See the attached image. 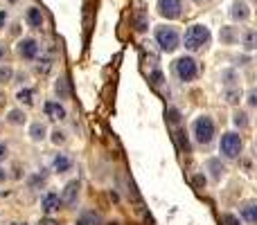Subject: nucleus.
Here are the masks:
<instances>
[{
  "mask_svg": "<svg viewBox=\"0 0 257 225\" xmlns=\"http://www.w3.org/2000/svg\"><path fill=\"white\" fill-rule=\"evenodd\" d=\"M185 48L190 52H199L210 43V30L205 25H192L190 30L185 32Z\"/></svg>",
  "mask_w": 257,
  "mask_h": 225,
  "instance_id": "f257e3e1",
  "label": "nucleus"
},
{
  "mask_svg": "<svg viewBox=\"0 0 257 225\" xmlns=\"http://www.w3.org/2000/svg\"><path fill=\"white\" fill-rule=\"evenodd\" d=\"M156 43L160 45L163 52H174V50L181 45V36H178L176 27H169V25H158L156 27Z\"/></svg>",
  "mask_w": 257,
  "mask_h": 225,
  "instance_id": "f03ea898",
  "label": "nucleus"
},
{
  "mask_svg": "<svg viewBox=\"0 0 257 225\" xmlns=\"http://www.w3.org/2000/svg\"><path fill=\"white\" fill-rule=\"evenodd\" d=\"M192 133H194V140L199 144H210L214 140V122L212 117L201 115L196 117L194 124H192Z\"/></svg>",
  "mask_w": 257,
  "mask_h": 225,
  "instance_id": "7ed1b4c3",
  "label": "nucleus"
},
{
  "mask_svg": "<svg viewBox=\"0 0 257 225\" xmlns=\"http://www.w3.org/2000/svg\"><path fill=\"white\" fill-rule=\"evenodd\" d=\"M241 146H244V142H241V135L235 133V131H228V133L221 135V144H219V151L223 158H239V153H241Z\"/></svg>",
  "mask_w": 257,
  "mask_h": 225,
  "instance_id": "20e7f679",
  "label": "nucleus"
},
{
  "mask_svg": "<svg viewBox=\"0 0 257 225\" xmlns=\"http://www.w3.org/2000/svg\"><path fill=\"white\" fill-rule=\"evenodd\" d=\"M174 72H176V77L183 84H190V81H194L196 77H199V63L192 59V56H181V59H176V63H174Z\"/></svg>",
  "mask_w": 257,
  "mask_h": 225,
  "instance_id": "39448f33",
  "label": "nucleus"
},
{
  "mask_svg": "<svg viewBox=\"0 0 257 225\" xmlns=\"http://www.w3.org/2000/svg\"><path fill=\"white\" fill-rule=\"evenodd\" d=\"M181 9H183V2L181 0H158V14L163 18H178L181 16Z\"/></svg>",
  "mask_w": 257,
  "mask_h": 225,
  "instance_id": "423d86ee",
  "label": "nucleus"
},
{
  "mask_svg": "<svg viewBox=\"0 0 257 225\" xmlns=\"http://www.w3.org/2000/svg\"><path fill=\"white\" fill-rule=\"evenodd\" d=\"M79 189H81V183L79 180H70V183L63 187V191H61V205H66V207H73L74 203H77V198H79Z\"/></svg>",
  "mask_w": 257,
  "mask_h": 225,
  "instance_id": "0eeeda50",
  "label": "nucleus"
},
{
  "mask_svg": "<svg viewBox=\"0 0 257 225\" xmlns=\"http://www.w3.org/2000/svg\"><path fill=\"white\" fill-rule=\"evenodd\" d=\"M38 50H41V45H38L34 38H20L18 41V54L23 56V59H27V61L37 59Z\"/></svg>",
  "mask_w": 257,
  "mask_h": 225,
  "instance_id": "6e6552de",
  "label": "nucleus"
},
{
  "mask_svg": "<svg viewBox=\"0 0 257 225\" xmlns=\"http://www.w3.org/2000/svg\"><path fill=\"white\" fill-rule=\"evenodd\" d=\"M59 205H61V198H59V194H56V191H48V194L43 196L41 209L45 214H52L55 209H59Z\"/></svg>",
  "mask_w": 257,
  "mask_h": 225,
  "instance_id": "1a4fd4ad",
  "label": "nucleus"
},
{
  "mask_svg": "<svg viewBox=\"0 0 257 225\" xmlns=\"http://www.w3.org/2000/svg\"><path fill=\"white\" fill-rule=\"evenodd\" d=\"M230 16H233V20L244 23V20L251 16V9H248V5H246L244 0H235V2H233V9H230Z\"/></svg>",
  "mask_w": 257,
  "mask_h": 225,
  "instance_id": "9d476101",
  "label": "nucleus"
},
{
  "mask_svg": "<svg viewBox=\"0 0 257 225\" xmlns=\"http://www.w3.org/2000/svg\"><path fill=\"white\" fill-rule=\"evenodd\" d=\"M208 171H210V176H212L214 183H219L221 178H223V173H226V167H223L221 158H210L208 160Z\"/></svg>",
  "mask_w": 257,
  "mask_h": 225,
  "instance_id": "9b49d317",
  "label": "nucleus"
},
{
  "mask_svg": "<svg viewBox=\"0 0 257 225\" xmlns=\"http://www.w3.org/2000/svg\"><path fill=\"white\" fill-rule=\"evenodd\" d=\"M43 110H45V115L52 117V120H66V108H63L59 102H45Z\"/></svg>",
  "mask_w": 257,
  "mask_h": 225,
  "instance_id": "f8f14e48",
  "label": "nucleus"
},
{
  "mask_svg": "<svg viewBox=\"0 0 257 225\" xmlns=\"http://www.w3.org/2000/svg\"><path fill=\"white\" fill-rule=\"evenodd\" d=\"M25 18H27V23H30L32 27H37V30H41L43 27V14H41L38 7H30L27 14H25Z\"/></svg>",
  "mask_w": 257,
  "mask_h": 225,
  "instance_id": "ddd939ff",
  "label": "nucleus"
},
{
  "mask_svg": "<svg viewBox=\"0 0 257 225\" xmlns=\"http://www.w3.org/2000/svg\"><path fill=\"white\" fill-rule=\"evenodd\" d=\"M219 38H221V43H226V45H233V43H237L239 41L237 27H221Z\"/></svg>",
  "mask_w": 257,
  "mask_h": 225,
  "instance_id": "4468645a",
  "label": "nucleus"
},
{
  "mask_svg": "<svg viewBox=\"0 0 257 225\" xmlns=\"http://www.w3.org/2000/svg\"><path fill=\"white\" fill-rule=\"evenodd\" d=\"M45 135H48V126H45L43 122H34L30 126V138L34 142H43L45 140Z\"/></svg>",
  "mask_w": 257,
  "mask_h": 225,
  "instance_id": "2eb2a0df",
  "label": "nucleus"
},
{
  "mask_svg": "<svg viewBox=\"0 0 257 225\" xmlns=\"http://www.w3.org/2000/svg\"><path fill=\"white\" fill-rule=\"evenodd\" d=\"M52 167H55V171H59V173H66V171H70V167H73V160L68 158L66 153H59L55 158V162H52Z\"/></svg>",
  "mask_w": 257,
  "mask_h": 225,
  "instance_id": "dca6fc26",
  "label": "nucleus"
},
{
  "mask_svg": "<svg viewBox=\"0 0 257 225\" xmlns=\"http://www.w3.org/2000/svg\"><path fill=\"white\" fill-rule=\"evenodd\" d=\"M48 169H41V171H37V173H32L30 178H27V187L30 189H37V187H41L45 180H48Z\"/></svg>",
  "mask_w": 257,
  "mask_h": 225,
  "instance_id": "f3484780",
  "label": "nucleus"
},
{
  "mask_svg": "<svg viewBox=\"0 0 257 225\" xmlns=\"http://www.w3.org/2000/svg\"><path fill=\"white\" fill-rule=\"evenodd\" d=\"M221 84H223V88H230V86H239V72L237 70H223L221 72Z\"/></svg>",
  "mask_w": 257,
  "mask_h": 225,
  "instance_id": "a211bd4d",
  "label": "nucleus"
},
{
  "mask_svg": "<svg viewBox=\"0 0 257 225\" xmlns=\"http://www.w3.org/2000/svg\"><path fill=\"white\" fill-rule=\"evenodd\" d=\"M241 216L246 219V223L255 225L257 223V203H246V205L241 207Z\"/></svg>",
  "mask_w": 257,
  "mask_h": 225,
  "instance_id": "6ab92c4d",
  "label": "nucleus"
},
{
  "mask_svg": "<svg viewBox=\"0 0 257 225\" xmlns=\"http://www.w3.org/2000/svg\"><path fill=\"white\" fill-rule=\"evenodd\" d=\"M55 95L59 99H68L70 97V86H68V79L66 77H59L55 84Z\"/></svg>",
  "mask_w": 257,
  "mask_h": 225,
  "instance_id": "aec40b11",
  "label": "nucleus"
},
{
  "mask_svg": "<svg viewBox=\"0 0 257 225\" xmlns=\"http://www.w3.org/2000/svg\"><path fill=\"white\" fill-rule=\"evenodd\" d=\"M25 120H27V115H25L23 110H18V108H14V110L7 113V122L12 124V126H23Z\"/></svg>",
  "mask_w": 257,
  "mask_h": 225,
  "instance_id": "412c9836",
  "label": "nucleus"
},
{
  "mask_svg": "<svg viewBox=\"0 0 257 225\" xmlns=\"http://www.w3.org/2000/svg\"><path fill=\"white\" fill-rule=\"evenodd\" d=\"M223 99L228 104H237L241 99V88L239 86H230V88H223Z\"/></svg>",
  "mask_w": 257,
  "mask_h": 225,
  "instance_id": "4be33fe9",
  "label": "nucleus"
},
{
  "mask_svg": "<svg viewBox=\"0 0 257 225\" xmlns=\"http://www.w3.org/2000/svg\"><path fill=\"white\" fill-rule=\"evenodd\" d=\"M99 223H102V219L95 212H84L79 216V221H77V225H99Z\"/></svg>",
  "mask_w": 257,
  "mask_h": 225,
  "instance_id": "5701e85b",
  "label": "nucleus"
},
{
  "mask_svg": "<svg viewBox=\"0 0 257 225\" xmlns=\"http://www.w3.org/2000/svg\"><path fill=\"white\" fill-rule=\"evenodd\" d=\"M147 27H149L147 14H145V9H138V12H135V30H138V32H147Z\"/></svg>",
  "mask_w": 257,
  "mask_h": 225,
  "instance_id": "b1692460",
  "label": "nucleus"
},
{
  "mask_svg": "<svg viewBox=\"0 0 257 225\" xmlns=\"http://www.w3.org/2000/svg\"><path fill=\"white\" fill-rule=\"evenodd\" d=\"M165 117H167V122H169L171 126H178V124H181V110L174 108V106H167Z\"/></svg>",
  "mask_w": 257,
  "mask_h": 225,
  "instance_id": "393cba45",
  "label": "nucleus"
},
{
  "mask_svg": "<svg viewBox=\"0 0 257 225\" xmlns=\"http://www.w3.org/2000/svg\"><path fill=\"white\" fill-rule=\"evenodd\" d=\"M255 45H257V34H255V30H246L244 32V50H255Z\"/></svg>",
  "mask_w": 257,
  "mask_h": 225,
  "instance_id": "a878e982",
  "label": "nucleus"
},
{
  "mask_svg": "<svg viewBox=\"0 0 257 225\" xmlns=\"http://www.w3.org/2000/svg\"><path fill=\"white\" fill-rule=\"evenodd\" d=\"M233 122H235V126L237 128H246L248 126V113H246V110H235Z\"/></svg>",
  "mask_w": 257,
  "mask_h": 225,
  "instance_id": "bb28decb",
  "label": "nucleus"
},
{
  "mask_svg": "<svg viewBox=\"0 0 257 225\" xmlns=\"http://www.w3.org/2000/svg\"><path fill=\"white\" fill-rule=\"evenodd\" d=\"M16 99H18L20 104H25V106H30V104L34 102V90H32V88H23V90H18Z\"/></svg>",
  "mask_w": 257,
  "mask_h": 225,
  "instance_id": "cd10ccee",
  "label": "nucleus"
},
{
  "mask_svg": "<svg viewBox=\"0 0 257 225\" xmlns=\"http://www.w3.org/2000/svg\"><path fill=\"white\" fill-rule=\"evenodd\" d=\"M14 77V70L12 66H7V63H0V84H9Z\"/></svg>",
  "mask_w": 257,
  "mask_h": 225,
  "instance_id": "c85d7f7f",
  "label": "nucleus"
},
{
  "mask_svg": "<svg viewBox=\"0 0 257 225\" xmlns=\"http://www.w3.org/2000/svg\"><path fill=\"white\" fill-rule=\"evenodd\" d=\"M176 142L181 146V151H190V142H187V133L183 128H176Z\"/></svg>",
  "mask_w": 257,
  "mask_h": 225,
  "instance_id": "c756f323",
  "label": "nucleus"
},
{
  "mask_svg": "<svg viewBox=\"0 0 257 225\" xmlns=\"http://www.w3.org/2000/svg\"><path fill=\"white\" fill-rule=\"evenodd\" d=\"M50 68H52V59H48V56H43L41 61L37 63V72L38 74H48Z\"/></svg>",
  "mask_w": 257,
  "mask_h": 225,
  "instance_id": "7c9ffc66",
  "label": "nucleus"
},
{
  "mask_svg": "<svg viewBox=\"0 0 257 225\" xmlns=\"http://www.w3.org/2000/svg\"><path fill=\"white\" fill-rule=\"evenodd\" d=\"M151 84L156 86V88L163 84V72H160V68H158V66H153V70H151Z\"/></svg>",
  "mask_w": 257,
  "mask_h": 225,
  "instance_id": "2f4dec72",
  "label": "nucleus"
},
{
  "mask_svg": "<svg viewBox=\"0 0 257 225\" xmlns=\"http://www.w3.org/2000/svg\"><path fill=\"white\" fill-rule=\"evenodd\" d=\"M52 142H55L56 146L63 144V142H66V133H63V131H55V133H52Z\"/></svg>",
  "mask_w": 257,
  "mask_h": 225,
  "instance_id": "473e14b6",
  "label": "nucleus"
},
{
  "mask_svg": "<svg viewBox=\"0 0 257 225\" xmlns=\"http://www.w3.org/2000/svg\"><path fill=\"white\" fill-rule=\"evenodd\" d=\"M223 223H226V225H241L235 214H223Z\"/></svg>",
  "mask_w": 257,
  "mask_h": 225,
  "instance_id": "72a5a7b5",
  "label": "nucleus"
},
{
  "mask_svg": "<svg viewBox=\"0 0 257 225\" xmlns=\"http://www.w3.org/2000/svg\"><path fill=\"white\" fill-rule=\"evenodd\" d=\"M246 99H248V106H251V108H255V106H257V92L255 90L248 92V97H246Z\"/></svg>",
  "mask_w": 257,
  "mask_h": 225,
  "instance_id": "f704fd0d",
  "label": "nucleus"
},
{
  "mask_svg": "<svg viewBox=\"0 0 257 225\" xmlns=\"http://www.w3.org/2000/svg\"><path fill=\"white\" fill-rule=\"evenodd\" d=\"M5 160H7V144L0 142V162H5Z\"/></svg>",
  "mask_w": 257,
  "mask_h": 225,
  "instance_id": "c9c22d12",
  "label": "nucleus"
},
{
  "mask_svg": "<svg viewBox=\"0 0 257 225\" xmlns=\"http://www.w3.org/2000/svg\"><path fill=\"white\" fill-rule=\"evenodd\" d=\"M38 225H61V223H59V221H56V219H50V216H48V219H43Z\"/></svg>",
  "mask_w": 257,
  "mask_h": 225,
  "instance_id": "e433bc0d",
  "label": "nucleus"
},
{
  "mask_svg": "<svg viewBox=\"0 0 257 225\" xmlns=\"http://www.w3.org/2000/svg\"><path fill=\"white\" fill-rule=\"evenodd\" d=\"M194 185H196V187H203V185H205V178H203V176H196L194 178Z\"/></svg>",
  "mask_w": 257,
  "mask_h": 225,
  "instance_id": "4c0bfd02",
  "label": "nucleus"
},
{
  "mask_svg": "<svg viewBox=\"0 0 257 225\" xmlns=\"http://www.w3.org/2000/svg\"><path fill=\"white\" fill-rule=\"evenodd\" d=\"M5 20H7V12H5V9H0V27L5 25Z\"/></svg>",
  "mask_w": 257,
  "mask_h": 225,
  "instance_id": "58836bf2",
  "label": "nucleus"
},
{
  "mask_svg": "<svg viewBox=\"0 0 257 225\" xmlns=\"http://www.w3.org/2000/svg\"><path fill=\"white\" fill-rule=\"evenodd\" d=\"M7 178H9V176H7V171L2 169V167H0V183H5Z\"/></svg>",
  "mask_w": 257,
  "mask_h": 225,
  "instance_id": "ea45409f",
  "label": "nucleus"
},
{
  "mask_svg": "<svg viewBox=\"0 0 257 225\" xmlns=\"http://www.w3.org/2000/svg\"><path fill=\"white\" fill-rule=\"evenodd\" d=\"M2 56H7V45H0V59Z\"/></svg>",
  "mask_w": 257,
  "mask_h": 225,
  "instance_id": "a19ab883",
  "label": "nucleus"
},
{
  "mask_svg": "<svg viewBox=\"0 0 257 225\" xmlns=\"http://www.w3.org/2000/svg\"><path fill=\"white\" fill-rule=\"evenodd\" d=\"M12 225H27V223H25V221H23V223H20V221H16V223H12Z\"/></svg>",
  "mask_w": 257,
  "mask_h": 225,
  "instance_id": "79ce46f5",
  "label": "nucleus"
},
{
  "mask_svg": "<svg viewBox=\"0 0 257 225\" xmlns=\"http://www.w3.org/2000/svg\"><path fill=\"white\" fill-rule=\"evenodd\" d=\"M194 2H208V0H194Z\"/></svg>",
  "mask_w": 257,
  "mask_h": 225,
  "instance_id": "37998d69",
  "label": "nucleus"
},
{
  "mask_svg": "<svg viewBox=\"0 0 257 225\" xmlns=\"http://www.w3.org/2000/svg\"><path fill=\"white\" fill-rule=\"evenodd\" d=\"M9 2H18V0H9Z\"/></svg>",
  "mask_w": 257,
  "mask_h": 225,
  "instance_id": "c03bdc74",
  "label": "nucleus"
}]
</instances>
